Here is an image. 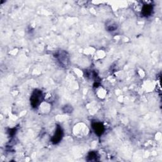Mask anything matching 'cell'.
Segmentation results:
<instances>
[{
  "mask_svg": "<svg viewBox=\"0 0 162 162\" xmlns=\"http://www.w3.org/2000/svg\"><path fill=\"white\" fill-rule=\"evenodd\" d=\"M42 100V94L39 90H35L32 93L31 97V105L34 108L38 107Z\"/></svg>",
  "mask_w": 162,
  "mask_h": 162,
  "instance_id": "6da1fadb",
  "label": "cell"
},
{
  "mask_svg": "<svg viewBox=\"0 0 162 162\" xmlns=\"http://www.w3.org/2000/svg\"><path fill=\"white\" fill-rule=\"evenodd\" d=\"M93 128L96 132V134H98V136H101L103 134L105 129L104 127L101 123L96 122L93 124Z\"/></svg>",
  "mask_w": 162,
  "mask_h": 162,
  "instance_id": "7a4b0ae2",
  "label": "cell"
},
{
  "mask_svg": "<svg viewBox=\"0 0 162 162\" xmlns=\"http://www.w3.org/2000/svg\"><path fill=\"white\" fill-rule=\"evenodd\" d=\"M62 136H63V131L60 127H57L56 130L55 132V134L53 136V137L52 139L53 143L55 144H56V143L60 142L62 140Z\"/></svg>",
  "mask_w": 162,
  "mask_h": 162,
  "instance_id": "3957f363",
  "label": "cell"
},
{
  "mask_svg": "<svg viewBox=\"0 0 162 162\" xmlns=\"http://www.w3.org/2000/svg\"><path fill=\"white\" fill-rule=\"evenodd\" d=\"M152 6L148 5H146L143 6L142 12L144 16H149L152 12Z\"/></svg>",
  "mask_w": 162,
  "mask_h": 162,
  "instance_id": "277c9868",
  "label": "cell"
}]
</instances>
